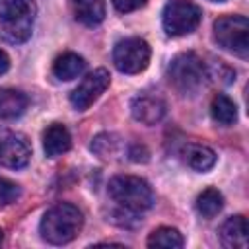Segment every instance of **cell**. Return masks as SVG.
Wrapping results in <instances>:
<instances>
[{
    "label": "cell",
    "mask_w": 249,
    "mask_h": 249,
    "mask_svg": "<svg viewBox=\"0 0 249 249\" xmlns=\"http://www.w3.org/2000/svg\"><path fill=\"white\" fill-rule=\"evenodd\" d=\"M202 19L200 8L191 0H169L161 14V23L167 35L181 37L193 33Z\"/></svg>",
    "instance_id": "cell-6"
},
{
    "label": "cell",
    "mask_w": 249,
    "mask_h": 249,
    "mask_svg": "<svg viewBox=\"0 0 249 249\" xmlns=\"http://www.w3.org/2000/svg\"><path fill=\"white\" fill-rule=\"evenodd\" d=\"M31 148L21 132L0 128V165L10 169H21L29 163Z\"/></svg>",
    "instance_id": "cell-8"
},
{
    "label": "cell",
    "mask_w": 249,
    "mask_h": 249,
    "mask_svg": "<svg viewBox=\"0 0 249 249\" xmlns=\"http://www.w3.org/2000/svg\"><path fill=\"white\" fill-rule=\"evenodd\" d=\"M86 70V60L76 53H62L53 62V74L58 80H74Z\"/></svg>",
    "instance_id": "cell-16"
},
{
    "label": "cell",
    "mask_w": 249,
    "mask_h": 249,
    "mask_svg": "<svg viewBox=\"0 0 249 249\" xmlns=\"http://www.w3.org/2000/svg\"><path fill=\"white\" fill-rule=\"evenodd\" d=\"M27 109V95L19 89L0 88V119H16Z\"/></svg>",
    "instance_id": "cell-15"
},
{
    "label": "cell",
    "mask_w": 249,
    "mask_h": 249,
    "mask_svg": "<svg viewBox=\"0 0 249 249\" xmlns=\"http://www.w3.org/2000/svg\"><path fill=\"white\" fill-rule=\"evenodd\" d=\"M181 156H183V161L195 169V171H208L214 167L216 163V154L212 148L204 146V144H195V142H189L183 146L181 150Z\"/></svg>",
    "instance_id": "cell-13"
},
{
    "label": "cell",
    "mask_w": 249,
    "mask_h": 249,
    "mask_svg": "<svg viewBox=\"0 0 249 249\" xmlns=\"http://www.w3.org/2000/svg\"><path fill=\"white\" fill-rule=\"evenodd\" d=\"M113 62L123 74H138L150 62V45L140 37L121 39L113 49Z\"/></svg>",
    "instance_id": "cell-7"
},
{
    "label": "cell",
    "mask_w": 249,
    "mask_h": 249,
    "mask_svg": "<svg viewBox=\"0 0 249 249\" xmlns=\"http://www.w3.org/2000/svg\"><path fill=\"white\" fill-rule=\"evenodd\" d=\"M167 78L181 93H193L202 86L206 78V66L195 53H181L171 60Z\"/></svg>",
    "instance_id": "cell-5"
},
{
    "label": "cell",
    "mask_w": 249,
    "mask_h": 249,
    "mask_svg": "<svg viewBox=\"0 0 249 249\" xmlns=\"http://www.w3.org/2000/svg\"><path fill=\"white\" fill-rule=\"evenodd\" d=\"M167 105L163 101L161 95L152 93V91H144L138 93L132 101H130V113L136 121L144 123V124H156L165 117Z\"/></svg>",
    "instance_id": "cell-10"
},
{
    "label": "cell",
    "mask_w": 249,
    "mask_h": 249,
    "mask_svg": "<svg viewBox=\"0 0 249 249\" xmlns=\"http://www.w3.org/2000/svg\"><path fill=\"white\" fill-rule=\"evenodd\" d=\"M8 68H10V58H8V54H6L4 51H0V76H2Z\"/></svg>",
    "instance_id": "cell-25"
},
{
    "label": "cell",
    "mask_w": 249,
    "mask_h": 249,
    "mask_svg": "<svg viewBox=\"0 0 249 249\" xmlns=\"http://www.w3.org/2000/svg\"><path fill=\"white\" fill-rule=\"evenodd\" d=\"M212 2H222V0H212Z\"/></svg>",
    "instance_id": "cell-27"
},
{
    "label": "cell",
    "mask_w": 249,
    "mask_h": 249,
    "mask_svg": "<svg viewBox=\"0 0 249 249\" xmlns=\"http://www.w3.org/2000/svg\"><path fill=\"white\" fill-rule=\"evenodd\" d=\"M35 14L33 0H0V41L25 43L31 37Z\"/></svg>",
    "instance_id": "cell-2"
},
{
    "label": "cell",
    "mask_w": 249,
    "mask_h": 249,
    "mask_svg": "<svg viewBox=\"0 0 249 249\" xmlns=\"http://www.w3.org/2000/svg\"><path fill=\"white\" fill-rule=\"evenodd\" d=\"M72 146V138H70V132L64 124L60 123H53L45 128L43 132V150L47 154V158H56V156H62L70 150Z\"/></svg>",
    "instance_id": "cell-12"
},
{
    "label": "cell",
    "mask_w": 249,
    "mask_h": 249,
    "mask_svg": "<svg viewBox=\"0 0 249 249\" xmlns=\"http://www.w3.org/2000/svg\"><path fill=\"white\" fill-rule=\"evenodd\" d=\"M91 152L97 154L101 160H111L117 156L119 148H121V142L115 134H109V132H101L97 134L93 140H91Z\"/></svg>",
    "instance_id": "cell-20"
},
{
    "label": "cell",
    "mask_w": 249,
    "mask_h": 249,
    "mask_svg": "<svg viewBox=\"0 0 249 249\" xmlns=\"http://www.w3.org/2000/svg\"><path fill=\"white\" fill-rule=\"evenodd\" d=\"M19 195H21V189L18 183L6 177H0V204H12L19 198Z\"/></svg>",
    "instance_id": "cell-22"
},
{
    "label": "cell",
    "mask_w": 249,
    "mask_h": 249,
    "mask_svg": "<svg viewBox=\"0 0 249 249\" xmlns=\"http://www.w3.org/2000/svg\"><path fill=\"white\" fill-rule=\"evenodd\" d=\"M74 18L88 25L95 27L105 19V0H70Z\"/></svg>",
    "instance_id": "cell-14"
},
{
    "label": "cell",
    "mask_w": 249,
    "mask_h": 249,
    "mask_svg": "<svg viewBox=\"0 0 249 249\" xmlns=\"http://www.w3.org/2000/svg\"><path fill=\"white\" fill-rule=\"evenodd\" d=\"M148 247H163V249H179L185 245V239L181 235L179 230L169 228V226H161L158 230H154L148 237Z\"/></svg>",
    "instance_id": "cell-18"
},
{
    "label": "cell",
    "mask_w": 249,
    "mask_h": 249,
    "mask_svg": "<svg viewBox=\"0 0 249 249\" xmlns=\"http://www.w3.org/2000/svg\"><path fill=\"white\" fill-rule=\"evenodd\" d=\"M2 241H4V231L0 230V245H2Z\"/></svg>",
    "instance_id": "cell-26"
},
{
    "label": "cell",
    "mask_w": 249,
    "mask_h": 249,
    "mask_svg": "<svg viewBox=\"0 0 249 249\" xmlns=\"http://www.w3.org/2000/svg\"><path fill=\"white\" fill-rule=\"evenodd\" d=\"M214 41L241 56L247 58L249 53V21L245 16H222L214 21Z\"/></svg>",
    "instance_id": "cell-4"
},
{
    "label": "cell",
    "mask_w": 249,
    "mask_h": 249,
    "mask_svg": "<svg viewBox=\"0 0 249 249\" xmlns=\"http://www.w3.org/2000/svg\"><path fill=\"white\" fill-rule=\"evenodd\" d=\"M128 156H130V160L132 161H148V156H150V152L146 150V146H142V144H132L130 146V150H128Z\"/></svg>",
    "instance_id": "cell-24"
},
{
    "label": "cell",
    "mask_w": 249,
    "mask_h": 249,
    "mask_svg": "<svg viewBox=\"0 0 249 249\" xmlns=\"http://www.w3.org/2000/svg\"><path fill=\"white\" fill-rule=\"evenodd\" d=\"M224 206V196L218 189H204L196 196V210L202 218H214Z\"/></svg>",
    "instance_id": "cell-19"
},
{
    "label": "cell",
    "mask_w": 249,
    "mask_h": 249,
    "mask_svg": "<svg viewBox=\"0 0 249 249\" xmlns=\"http://www.w3.org/2000/svg\"><path fill=\"white\" fill-rule=\"evenodd\" d=\"M109 196L128 212H144L154 204L152 187L136 175H115L109 181Z\"/></svg>",
    "instance_id": "cell-3"
},
{
    "label": "cell",
    "mask_w": 249,
    "mask_h": 249,
    "mask_svg": "<svg viewBox=\"0 0 249 249\" xmlns=\"http://www.w3.org/2000/svg\"><path fill=\"white\" fill-rule=\"evenodd\" d=\"M220 239L226 247L231 249H245L249 245V233H247V220L245 216L237 214L228 218L220 228Z\"/></svg>",
    "instance_id": "cell-11"
},
{
    "label": "cell",
    "mask_w": 249,
    "mask_h": 249,
    "mask_svg": "<svg viewBox=\"0 0 249 249\" xmlns=\"http://www.w3.org/2000/svg\"><path fill=\"white\" fill-rule=\"evenodd\" d=\"M210 115H212V119H214L218 124L230 126V124H233V123L237 121V107H235V103H233L228 95L218 93V95L212 97Z\"/></svg>",
    "instance_id": "cell-17"
},
{
    "label": "cell",
    "mask_w": 249,
    "mask_h": 249,
    "mask_svg": "<svg viewBox=\"0 0 249 249\" xmlns=\"http://www.w3.org/2000/svg\"><path fill=\"white\" fill-rule=\"evenodd\" d=\"M111 76L105 68H97L89 72L70 93V103L76 111H86L107 88H109Z\"/></svg>",
    "instance_id": "cell-9"
},
{
    "label": "cell",
    "mask_w": 249,
    "mask_h": 249,
    "mask_svg": "<svg viewBox=\"0 0 249 249\" xmlns=\"http://www.w3.org/2000/svg\"><path fill=\"white\" fill-rule=\"evenodd\" d=\"M82 226H84V216L78 210V206L70 202H58L45 212L39 224V231L47 243L64 245L80 233Z\"/></svg>",
    "instance_id": "cell-1"
},
{
    "label": "cell",
    "mask_w": 249,
    "mask_h": 249,
    "mask_svg": "<svg viewBox=\"0 0 249 249\" xmlns=\"http://www.w3.org/2000/svg\"><path fill=\"white\" fill-rule=\"evenodd\" d=\"M206 76H212L216 82L220 84H231L235 80V70H231L230 66H226L222 60L214 62L210 68H206Z\"/></svg>",
    "instance_id": "cell-21"
},
{
    "label": "cell",
    "mask_w": 249,
    "mask_h": 249,
    "mask_svg": "<svg viewBox=\"0 0 249 249\" xmlns=\"http://www.w3.org/2000/svg\"><path fill=\"white\" fill-rule=\"evenodd\" d=\"M148 0H113V6L121 12V14H126V12H134L138 8H142Z\"/></svg>",
    "instance_id": "cell-23"
}]
</instances>
